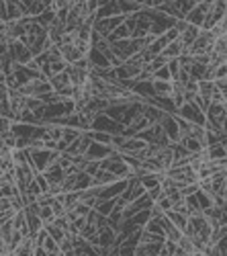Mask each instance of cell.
Segmentation results:
<instances>
[{
    "label": "cell",
    "mask_w": 227,
    "mask_h": 256,
    "mask_svg": "<svg viewBox=\"0 0 227 256\" xmlns=\"http://www.w3.org/2000/svg\"><path fill=\"white\" fill-rule=\"evenodd\" d=\"M168 70H170L172 80H176V78H178V74H180V64H178V60H170V62H168Z\"/></svg>",
    "instance_id": "ab89813d"
},
{
    "label": "cell",
    "mask_w": 227,
    "mask_h": 256,
    "mask_svg": "<svg viewBox=\"0 0 227 256\" xmlns=\"http://www.w3.org/2000/svg\"><path fill=\"white\" fill-rule=\"evenodd\" d=\"M166 218L170 219L180 232H184L186 225H189V215H184V213H178V211H172V209H170V211L166 213Z\"/></svg>",
    "instance_id": "7402d4cb"
},
{
    "label": "cell",
    "mask_w": 227,
    "mask_h": 256,
    "mask_svg": "<svg viewBox=\"0 0 227 256\" xmlns=\"http://www.w3.org/2000/svg\"><path fill=\"white\" fill-rule=\"evenodd\" d=\"M45 232L49 234V238H53L57 244H60V242L66 238V234H68V232H64V230H60V228H57L55 223H49V225H45Z\"/></svg>",
    "instance_id": "1f68e13d"
},
{
    "label": "cell",
    "mask_w": 227,
    "mask_h": 256,
    "mask_svg": "<svg viewBox=\"0 0 227 256\" xmlns=\"http://www.w3.org/2000/svg\"><path fill=\"white\" fill-rule=\"evenodd\" d=\"M35 248H37V244H35V240L31 238V236H27V238L17 246V250H15V254L17 256H33V252H35Z\"/></svg>",
    "instance_id": "ffe728a7"
},
{
    "label": "cell",
    "mask_w": 227,
    "mask_h": 256,
    "mask_svg": "<svg viewBox=\"0 0 227 256\" xmlns=\"http://www.w3.org/2000/svg\"><path fill=\"white\" fill-rule=\"evenodd\" d=\"M203 254H205V256H223L219 250H217V246H213V244H211V246H207Z\"/></svg>",
    "instance_id": "c3c4849f"
},
{
    "label": "cell",
    "mask_w": 227,
    "mask_h": 256,
    "mask_svg": "<svg viewBox=\"0 0 227 256\" xmlns=\"http://www.w3.org/2000/svg\"><path fill=\"white\" fill-rule=\"evenodd\" d=\"M11 129H13V119L0 117V140H2L6 133H11Z\"/></svg>",
    "instance_id": "74e56055"
},
{
    "label": "cell",
    "mask_w": 227,
    "mask_h": 256,
    "mask_svg": "<svg viewBox=\"0 0 227 256\" xmlns=\"http://www.w3.org/2000/svg\"><path fill=\"white\" fill-rule=\"evenodd\" d=\"M215 246H217V250H219L223 256H227V236H223V238H221L219 242H217Z\"/></svg>",
    "instance_id": "7dc6e473"
},
{
    "label": "cell",
    "mask_w": 227,
    "mask_h": 256,
    "mask_svg": "<svg viewBox=\"0 0 227 256\" xmlns=\"http://www.w3.org/2000/svg\"><path fill=\"white\" fill-rule=\"evenodd\" d=\"M43 174H45L49 186H52V184H64V181H66V170H64L57 162L49 166V168H47Z\"/></svg>",
    "instance_id": "7c38bea8"
},
{
    "label": "cell",
    "mask_w": 227,
    "mask_h": 256,
    "mask_svg": "<svg viewBox=\"0 0 227 256\" xmlns=\"http://www.w3.org/2000/svg\"><path fill=\"white\" fill-rule=\"evenodd\" d=\"M215 84H217V88H219V92L223 94V101L227 105V78H223V80H215Z\"/></svg>",
    "instance_id": "f6af8a7d"
},
{
    "label": "cell",
    "mask_w": 227,
    "mask_h": 256,
    "mask_svg": "<svg viewBox=\"0 0 227 256\" xmlns=\"http://www.w3.org/2000/svg\"><path fill=\"white\" fill-rule=\"evenodd\" d=\"M154 80H160V82H172V76H170V70H168V66L160 68L157 72H154Z\"/></svg>",
    "instance_id": "d590c367"
},
{
    "label": "cell",
    "mask_w": 227,
    "mask_h": 256,
    "mask_svg": "<svg viewBox=\"0 0 227 256\" xmlns=\"http://www.w3.org/2000/svg\"><path fill=\"white\" fill-rule=\"evenodd\" d=\"M196 191H199V184H186V186H182V189H180V195H182L184 199H186V197L194 195Z\"/></svg>",
    "instance_id": "b9f144b4"
},
{
    "label": "cell",
    "mask_w": 227,
    "mask_h": 256,
    "mask_svg": "<svg viewBox=\"0 0 227 256\" xmlns=\"http://www.w3.org/2000/svg\"><path fill=\"white\" fill-rule=\"evenodd\" d=\"M145 232H150V234H156V236H164V230H162V225H160V219H150L145 223Z\"/></svg>",
    "instance_id": "e575fe53"
},
{
    "label": "cell",
    "mask_w": 227,
    "mask_h": 256,
    "mask_svg": "<svg viewBox=\"0 0 227 256\" xmlns=\"http://www.w3.org/2000/svg\"><path fill=\"white\" fill-rule=\"evenodd\" d=\"M23 2L27 4V11H29V17H41L47 8H49V2H45V0H23Z\"/></svg>",
    "instance_id": "2e32d148"
},
{
    "label": "cell",
    "mask_w": 227,
    "mask_h": 256,
    "mask_svg": "<svg viewBox=\"0 0 227 256\" xmlns=\"http://www.w3.org/2000/svg\"><path fill=\"white\" fill-rule=\"evenodd\" d=\"M6 256H17V254H15V252H11V254H6Z\"/></svg>",
    "instance_id": "f5cc1de1"
},
{
    "label": "cell",
    "mask_w": 227,
    "mask_h": 256,
    "mask_svg": "<svg viewBox=\"0 0 227 256\" xmlns=\"http://www.w3.org/2000/svg\"><path fill=\"white\" fill-rule=\"evenodd\" d=\"M211 6H213V0H199L196 6L184 17V21L189 23V25H192V27H199L201 29L203 23H205V18H207V13L211 11Z\"/></svg>",
    "instance_id": "277c9868"
},
{
    "label": "cell",
    "mask_w": 227,
    "mask_h": 256,
    "mask_svg": "<svg viewBox=\"0 0 227 256\" xmlns=\"http://www.w3.org/2000/svg\"><path fill=\"white\" fill-rule=\"evenodd\" d=\"M113 152H115V150H113V146H103V144L92 142L90 147L86 150L84 158H86L88 162H103V160H106Z\"/></svg>",
    "instance_id": "52a82bcc"
},
{
    "label": "cell",
    "mask_w": 227,
    "mask_h": 256,
    "mask_svg": "<svg viewBox=\"0 0 227 256\" xmlns=\"http://www.w3.org/2000/svg\"><path fill=\"white\" fill-rule=\"evenodd\" d=\"M178 248L182 250V252H186V254H196V250H194V244H192V240L189 238V236H184L182 234V238L178 240Z\"/></svg>",
    "instance_id": "836d02e7"
},
{
    "label": "cell",
    "mask_w": 227,
    "mask_h": 256,
    "mask_svg": "<svg viewBox=\"0 0 227 256\" xmlns=\"http://www.w3.org/2000/svg\"><path fill=\"white\" fill-rule=\"evenodd\" d=\"M11 209H13V199H8V197H0V213L11 211Z\"/></svg>",
    "instance_id": "7bdbcfd3"
},
{
    "label": "cell",
    "mask_w": 227,
    "mask_h": 256,
    "mask_svg": "<svg viewBox=\"0 0 227 256\" xmlns=\"http://www.w3.org/2000/svg\"><path fill=\"white\" fill-rule=\"evenodd\" d=\"M27 152H29V164L35 168V172H45L60 158V152L55 150H27Z\"/></svg>",
    "instance_id": "6da1fadb"
},
{
    "label": "cell",
    "mask_w": 227,
    "mask_h": 256,
    "mask_svg": "<svg viewBox=\"0 0 227 256\" xmlns=\"http://www.w3.org/2000/svg\"><path fill=\"white\" fill-rule=\"evenodd\" d=\"M53 223H55L60 230H64V232H68V230H70V221H68V218H66V215H62V218H55V221H53Z\"/></svg>",
    "instance_id": "ee69618b"
},
{
    "label": "cell",
    "mask_w": 227,
    "mask_h": 256,
    "mask_svg": "<svg viewBox=\"0 0 227 256\" xmlns=\"http://www.w3.org/2000/svg\"><path fill=\"white\" fill-rule=\"evenodd\" d=\"M182 54H184V47H182V43H180V41L170 43V45H168V47L164 49V52H162V55L166 57L168 62H170V60H178V57H180Z\"/></svg>",
    "instance_id": "44dd1931"
},
{
    "label": "cell",
    "mask_w": 227,
    "mask_h": 256,
    "mask_svg": "<svg viewBox=\"0 0 227 256\" xmlns=\"http://www.w3.org/2000/svg\"><path fill=\"white\" fill-rule=\"evenodd\" d=\"M39 218H41L43 228H45V225H49V223L55 221V213H53L52 207H39Z\"/></svg>",
    "instance_id": "d6a6232c"
},
{
    "label": "cell",
    "mask_w": 227,
    "mask_h": 256,
    "mask_svg": "<svg viewBox=\"0 0 227 256\" xmlns=\"http://www.w3.org/2000/svg\"><path fill=\"white\" fill-rule=\"evenodd\" d=\"M125 39H131V31H129V27L123 23L121 27H117L115 31L108 35L106 41H108V43H115V41H125Z\"/></svg>",
    "instance_id": "cb8c5ba5"
},
{
    "label": "cell",
    "mask_w": 227,
    "mask_h": 256,
    "mask_svg": "<svg viewBox=\"0 0 227 256\" xmlns=\"http://www.w3.org/2000/svg\"><path fill=\"white\" fill-rule=\"evenodd\" d=\"M154 205H156V207H157V209H160V211H162L164 215H166L168 211H170V209H172V201H170V199H168V197H164V195H162V197H160V199H157V201H156Z\"/></svg>",
    "instance_id": "8d00e7d4"
},
{
    "label": "cell",
    "mask_w": 227,
    "mask_h": 256,
    "mask_svg": "<svg viewBox=\"0 0 227 256\" xmlns=\"http://www.w3.org/2000/svg\"><path fill=\"white\" fill-rule=\"evenodd\" d=\"M133 256H147L145 246H143V244H140V246H137V248H135V254H133Z\"/></svg>",
    "instance_id": "f907efd6"
},
{
    "label": "cell",
    "mask_w": 227,
    "mask_h": 256,
    "mask_svg": "<svg viewBox=\"0 0 227 256\" xmlns=\"http://www.w3.org/2000/svg\"><path fill=\"white\" fill-rule=\"evenodd\" d=\"M180 144L186 147V150H189L191 154H199L201 150H205V147L199 144V142H196L194 140V137H191V135H186V137H182V140H180Z\"/></svg>",
    "instance_id": "f546056e"
},
{
    "label": "cell",
    "mask_w": 227,
    "mask_h": 256,
    "mask_svg": "<svg viewBox=\"0 0 227 256\" xmlns=\"http://www.w3.org/2000/svg\"><path fill=\"white\" fill-rule=\"evenodd\" d=\"M0 23H8V11H6V0H0Z\"/></svg>",
    "instance_id": "bcb514c9"
},
{
    "label": "cell",
    "mask_w": 227,
    "mask_h": 256,
    "mask_svg": "<svg viewBox=\"0 0 227 256\" xmlns=\"http://www.w3.org/2000/svg\"><path fill=\"white\" fill-rule=\"evenodd\" d=\"M178 117H182L184 121H189L191 125H201V127H205V123H207V117H205V113L199 109V107H194L192 103H184L180 109H178V113H176Z\"/></svg>",
    "instance_id": "5b68a950"
},
{
    "label": "cell",
    "mask_w": 227,
    "mask_h": 256,
    "mask_svg": "<svg viewBox=\"0 0 227 256\" xmlns=\"http://www.w3.org/2000/svg\"><path fill=\"white\" fill-rule=\"evenodd\" d=\"M70 211H74V213H76V218H88V213H90L92 209L88 207L86 203H82V201H80V203H78L76 207H74V209H70Z\"/></svg>",
    "instance_id": "f35d334b"
},
{
    "label": "cell",
    "mask_w": 227,
    "mask_h": 256,
    "mask_svg": "<svg viewBox=\"0 0 227 256\" xmlns=\"http://www.w3.org/2000/svg\"><path fill=\"white\" fill-rule=\"evenodd\" d=\"M88 62H90V68L92 70H108V68H113L111 62L106 60V55L101 54L98 49H90V54H88Z\"/></svg>",
    "instance_id": "8fae6325"
},
{
    "label": "cell",
    "mask_w": 227,
    "mask_h": 256,
    "mask_svg": "<svg viewBox=\"0 0 227 256\" xmlns=\"http://www.w3.org/2000/svg\"><path fill=\"white\" fill-rule=\"evenodd\" d=\"M160 125H162V129H164L166 137H168V140H170V144H180L182 135H180L178 123H176V117H174V115H168V113H166V115L162 117Z\"/></svg>",
    "instance_id": "8992f818"
},
{
    "label": "cell",
    "mask_w": 227,
    "mask_h": 256,
    "mask_svg": "<svg viewBox=\"0 0 227 256\" xmlns=\"http://www.w3.org/2000/svg\"><path fill=\"white\" fill-rule=\"evenodd\" d=\"M152 219V211L150 209H143V211H140V213H135L133 218H131V223L133 225H137V228H145V223Z\"/></svg>",
    "instance_id": "83f0119b"
},
{
    "label": "cell",
    "mask_w": 227,
    "mask_h": 256,
    "mask_svg": "<svg viewBox=\"0 0 227 256\" xmlns=\"http://www.w3.org/2000/svg\"><path fill=\"white\" fill-rule=\"evenodd\" d=\"M162 179H164V174L145 172V174H141V176H140V183L143 184V189H145V191H152V189H156V186H160Z\"/></svg>",
    "instance_id": "e0dca14e"
},
{
    "label": "cell",
    "mask_w": 227,
    "mask_h": 256,
    "mask_svg": "<svg viewBox=\"0 0 227 256\" xmlns=\"http://www.w3.org/2000/svg\"><path fill=\"white\" fill-rule=\"evenodd\" d=\"M160 225H162V230H164V238L168 242H174V244H178V240L182 238V232L176 228V225L166 218V215H162L160 218Z\"/></svg>",
    "instance_id": "30bf717a"
},
{
    "label": "cell",
    "mask_w": 227,
    "mask_h": 256,
    "mask_svg": "<svg viewBox=\"0 0 227 256\" xmlns=\"http://www.w3.org/2000/svg\"><path fill=\"white\" fill-rule=\"evenodd\" d=\"M199 33H201V29L199 27H192V25H189L184 29V31L180 33V37H178V41L182 43V47H184V52L189 49L194 41H196V37H199Z\"/></svg>",
    "instance_id": "9a60e30c"
},
{
    "label": "cell",
    "mask_w": 227,
    "mask_h": 256,
    "mask_svg": "<svg viewBox=\"0 0 227 256\" xmlns=\"http://www.w3.org/2000/svg\"><path fill=\"white\" fill-rule=\"evenodd\" d=\"M0 41L8 43V33H6V23H0Z\"/></svg>",
    "instance_id": "681fc988"
},
{
    "label": "cell",
    "mask_w": 227,
    "mask_h": 256,
    "mask_svg": "<svg viewBox=\"0 0 227 256\" xmlns=\"http://www.w3.org/2000/svg\"><path fill=\"white\" fill-rule=\"evenodd\" d=\"M172 256H191V254H186V252H182L180 248H176V252H174Z\"/></svg>",
    "instance_id": "816d5d0a"
},
{
    "label": "cell",
    "mask_w": 227,
    "mask_h": 256,
    "mask_svg": "<svg viewBox=\"0 0 227 256\" xmlns=\"http://www.w3.org/2000/svg\"><path fill=\"white\" fill-rule=\"evenodd\" d=\"M225 15H227V2L225 0H213V6H211V11L207 13V18H205L201 29L203 31H213V29L223 21Z\"/></svg>",
    "instance_id": "7a4b0ae2"
},
{
    "label": "cell",
    "mask_w": 227,
    "mask_h": 256,
    "mask_svg": "<svg viewBox=\"0 0 227 256\" xmlns=\"http://www.w3.org/2000/svg\"><path fill=\"white\" fill-rule=\"evenodd\" d=\"M117 232L113 228H103L98 230V248L108 250V248H117Z\"/></svg>",
    "instance_id": "9c48e42d"
},
{
    "label": "cell",
    "mask_w": 227,
    "mask_h": 256,
    "mask_svg": "<svg viewBox=\"0 0 227 256\" xmlns=\"http://www.w3.org/2000/svg\"><path fill=\"white\" fill-rule=\"evenodd\" d=\"M90 144H92V140H90V135H88V133H82L80 137H78V140L74 142V144H70V146H68V150L64 152L66 156H68V158H80V156H84L86 154V150H88V147H90Z\"/></svg>",
    "instance_id": "ba28073f"
},
{
    "label": "cell",
    "mask_w": 227,
    "mask_h": 256,
    "mask_svg": "<svg viewBox=\"0 0 227 256\" xmlns=\"http://www.w3.org/2000/svg\"><path fill=\"white\" fill-rule=\"evenodd\" d=\"M127 107H129V105H111V107L106 109L105 115H108L113 121L121 123V121H123V115H125V111H127Z\"/></svg>",
    "instance_id": "d4e9b609"
},
{
    "label": "cell",
    "mask_w": 227,
    "mask_h": 256,
    "mask_svg": "<svg viewBox=\"0 0 227 256\" xmlns=\"http://www.w3.org/2000/svg\"><path fill=\"white\" fill-rule=\"evenodd\" d=\"M207 150V156H209L211 162H217V160H223L227 158V146L225 144H213L209 147H205Z\"/></svg>",
    "instance_id": "ac0fdd59"
},
{
    "label": "cell",
    "mask_w": 227,
    "mask_h": 256,
    "mask_svg": "<svg viewBox=\"0 0 227 256\" xmlns=\"http://www.w3.org/2000/svg\"><path fill=\"white\" fill-rule=\"evenodd\" d=\"M215 91H217L215 80H201V82H199V96L203 98L205 103L211 105V96H213Z\"/></svg>",
    "instance_id": "d6986e66"
},
{
    "label": "cell",
    "mask_w": 227,
    "mask_h": 256,
    "mask_svg": "<svg viewBox=\"0 0 227 256\" xmlns=\"http://www.w3.org/2000/svg\"><path fill=\"white\" fill-rule=\"evenodd\" d=\"M196 2H199V0H174V4H176V8H178V13H180L182 18L196 6Z\"/></svg>",
    "instance_id": "484cf974"
},
{
    "label": "cell",
    "mask_w": 227,
    "mask_h": 256,
    "mask_svg": "<svg viewBox=\"0 0 227 256\" xmlns=\"http://www.w3.org/2000/svg\"><path fill=\"white\" fill-rule=\"evenodd\" d=\"M154 92H156V98H172V82L154 80Z\"/></svg>",
    "instance_id": "603a6c76"
},
{
    "label": "cell",
    "mask_w": 227,
    "mask_h": 256,
    "mask_svg": "<svg viewBox=\"0 0 227 256\" xmlns=\"http://www.w3.org/2000/svg\"><path fill=\"white\" fill-rule=\"evenodd\" d=\"M90 135V140L96 142V144H103V146H111L113 142V135L111 133H105V131H86Z\"/></svg>",
    "instance_id": "f1b7e54d"
},
{
    "label": "cell",
    "mask_w": 227,
    "mask_h": 256,
    "mask_svg": "<svg viewBox=\"0 0 227 256\" xmlns=\"http://www.w3.org/2000/svg\"><path fill=\"white\" fill-rule=\"evenodd\" d=\"M98 170H101V162H88V164H86V168H84V172H86V174H90L92 179L98 174Z\"/></svg>",
    "instance_id": "60d3db41"
},
{
    "label": "cell",
    "mask_w": 227,
    "mask_h": 256,
    "mask_svg": "<svg viewBox=\"0 0 227 256\" xmlns=\"http://www.w3.org/2000/svg\"><path fill=\"white\" fill-rule=\"evenodd\" d=\"M125 127L121 123H117L113 121L108 115L105 113H98L94 115V119H92V129L90 131H105V133H111V135H117V133H123Z\"/></svg>",
    "instance_id": "3957f363"
},
{
    "label": "cell",
    "mask_w": 227,
    "mask_h": 256,
    "mask_svg": "<svg viewBox=\"0 0 227 256\" xmlns=\"http://www.w3.org/2000/svg\"><path fill=\"white\" fill-rule=\"evenodd\" d=\"M194 197H196V201H199L201 211H207V209H211V207H213V197H211V195H207V193H203V191L199 189Z\"/></svg>",
    "instance_id": "4dcf8cb0"
},
{
    "label": "cell",
    "mask_w": 227,
    "mask_h": 256,
    "mask_svg": "<svg viewBox=\"0 0 227 256\" xmlns=\"http://www.w3.org/2000/svg\"><path fill=\"white\" fill-rule=\"evenodd\" d=\"M225 109H227V105H225Z\"/></svg>",
    "instance_id": "db71d44e"
},
{
    "label": "cell",
    "mask_w": 227,
    "mask_h": 256,
    "mask_svg": "<svg viewBox=\"0 0 227 256\" xmlns=\"http://www.w3.org/2000/svg\"><path fill=\"white\" fill-rule=\"evenodd\" d=\"M117 2H119V11L123 17H131V15H137L143 11L140 0H117Z\"/></svg>",
    "instance_id": "5bb4252c"
},
{
    "label": "cell",
    "mask_w": 227,
    "mask_h": 256,
    "mask_svg": "<svg viewBox=\"0 0 227 256\" xmlns=\"http://www.w3.org/2000/svg\"><path fill=\"white\" fill-rule=\"evenodd\" d=\"M115 205H117V199H108V201H101L94 209L98 211V215H105V218H108V215L115 211Z\"/></svg>",
    "instance_id": "4316f807"
},
{
    "label": "cell",
    "mask_w": 227,
    "mask_h": 256,
    "mask_svg": "<svg viewBox=\"0 0 227 256\" xmlns=\"http://www.w3.org/2000/svg\"><path fill=\"white\" fill-rule=\"evenodd\" d=\"M121 11H119V2L117 0H108V2L105 6L98 8V13H96V21H103V18H111V17H119Z\"/></svg>",
    "instance_id": "4fadbf2b"
}]
</instances>
